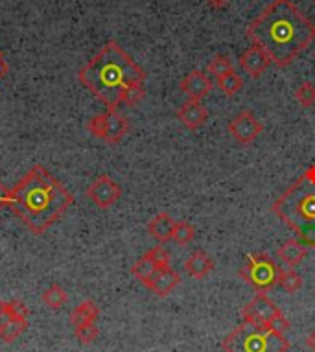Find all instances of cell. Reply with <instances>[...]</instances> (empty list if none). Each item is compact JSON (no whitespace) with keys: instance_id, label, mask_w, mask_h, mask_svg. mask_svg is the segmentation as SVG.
<instances>
[{"instance_id":"obj_1","label":"cell","mask_w":315,"mask_h":352,"mask_svg":"<svg viewBox=\"0 0 315 352\" xmlns=\"http://www.w3.org/2000/svg\"><path fill=\"white\" fill-rule=\"evenodd\" d=\"M247 37L286 69L315 41V24L292 0H271V4L247 26Z\"/></svg>"},{"instance_id":"obj_2","label":"cell","mask_w":315,"mask_h":352,"mask_svg":"<svg viewBox=\"0 0 315 352\" xmlns=\"http://www.w3.org/2000/svg\"><path fill=\"white\" fill-rule=\"evenodd\" d=\"M72 203V194L43 164H37L8 190L6 207L34 234H43Z\"/></svg>"},{"instance_id":"obj_3","label":"cell","mask_w":315,"mask_h":352,"mask_svg":"<svg viewBox=\"0 0 315 352\" xmlns=\"http://www.w3.org/2000/svg\"><path fill=\"white\" fill-rule=\"evenodd\" d=\"M81 85L91 91L109 111H116L122 105L127 87L144 83L146 70L124 50L109 41L89 63L80 70Z\"/></svg>"},{"instance_id":"obj_4","label":"cell","mask_w":315,"mask_h":352,"mask_svg":"<svg viewBox=\"0 0 315 352\" xmlns=\"http://www.w3.org/2000/svg\"><path fill=\"white\" fill-rule=\"evenodd\" d=\"M276 218H281L293 232L304 227H315V164L308 166L282 196L271 205Z\"/></svg>"},{"instance_id":"obj_5","label":"cell","mask_w":315,"mask_h":352,"mask_svg":"<svg viewBox=\"0 0 315 352\" xmlns=\"http://www.w3.org/2000/svg\"><path fill=\"white\" fill-rule=\"evenodd\" d=\"M290 341L284 334H276L265 327L241 321L224 341L221 349L225 352H287Z\"/></svg>"},{"instance_id":"obj_6","label":"cell","mask_w":315,"mask_h":352,"mask_svg":"<svg viewBox=\"0 0 315 352\" xmlns=\"http://www.w3.org/2000/svg\"><path fill=\"white\" fill-rule=\"evenodd\" d=\"M240 277L246 280L251 288L257 292L265 294L268 289L275 288L279 284V273L281 267L276 266V262L265 253L251 254L243 266L240 267Z\"/></svg>"},{"instance_id":"obj_7","label":"cell","mask_w":315,"mask_h":352,"mask_svg":"<svg viewBox=\"0 0 315 352\" xmlns=\"http://www.w3.org/2000/svg\"><path fill=\"white\" fill-rule=\"evenodd\" d=\"M87 129L91 131L96 139H102L109 144H118L129 131V122L126 116L118 115L116 111H105L102 115L92 116Z\"/></svg>"},{"instance_id":"obj_8","label":"cell","mask_w":315,"mask_h":352,"mask_svg":"<svg viewBox=\"0 0 315 352\" xmlns=\"http://www.w3.org/2000/svg\"><path fill=\"white\" fill-rule=\"evenodd\" d=\"M281 312V308L273 302L262 292H258L243 308H241V318L247 323L257 324V327H268L271 319L275 318L276 314Z\"/></svg>"},{"instance_id":"obj_9","label":"cell","mask_w":315,"mask_h":352,"mask_svg":"<svg viewBox=\"0 0 315 352\" xmlns=\"http://www.w3.org/2000/svg\"><path fill=\"white\" fill-rule=\"evenodd\" d=\"M85 194L96 207L109 208L120 199L122 188L116 181H113L109 175L103 173V175L92 181V185L87 188Z\"/></svg>"},{"instance_id":"obj_10","label":"cell","mask_w":315,"mask_h":352,"mask_svg":"<svg viewBox=\"0 0 315 352\" xmlns=\"http://www.w3.org/2000/svg\"><path fill=\"white\" fill-rule=\"evenodd\" d=\"M262 124L251 111H241L229 122V133L238 140L240 144H251L262 133Z\"/></svg>"},{"instance_id":"obj_11","label":"cell","mask_w":315,"mask_h":352,"mask_svg":"<svg viewBox=\"0 0 315 352\" xmlns=\"http://www.w3.org/2000/svg\"><path fill=\"white\" fill-rule=\"evenodd\" d=\"M238 65H240L241 69L246 70L247 74L251 76V78H260V76L264 74L265 70L270 69L271 58L260 47L251 45V47L247 48L246 52L240 56Z\"/></svg>"},{"instance_id":"obj_12","label":"cell","mask_w":315,"mask_h":352,"mask_svg":"<svg viewBox=\"0 0 315 352\" xmlns=\"http://www.w3.org/2000/svg\"><path fill=\"white\" fill-rule=\"evenodd\" d=\"M179 283H181V277L175 270H172L170 266L157 267L151 278L146 283V288L151 289L159 297H166L168 294H172L173 289L177 288Z\"/></svg>"},{"instance_id":"obj_13","label":"cell","mask_w":315,"mask_h":352,"mask_svg":"<svg viewBox=\"0 0 315 352\" xmlns=\"http://www.w3.org/2000/svg\"><path fill=\"white\" fill-rule=\"evenodd\" d=\"M181 91H183L188 100H195V102H201V98H205L206 94L210 93L213 89V83L208 80V76L203 72V70H192L190 74H186L181 83Z\"/></svg>"},{"instance_id":"obj_14","label":"cell","mask_w":315,"mask_h":352,"mask_svg":"<svg viewBox=\"0 0 315 352\" xmlns=\"http://www.w3.org/2000/svg\"><path fill=\"white\" fill-rule=\"evenodd\" d=\"M179 122L183 124L184 127H188L192 131L199 129V127L205 126L206 118H208V113H206L205 105L201 102H195V100H188L181 105V109L177 111Z\"/></svg>"},{"instance_id":"obj_15","label":"cell","mask_w":315,"mask_h":352,"mask_svg":"<svg viewBox=\"0 0 315 352\" xmlns=\"http://www.w3.org/2000/svg\"><path fill=\"white\" fill-rule=\"evenodd\" d=\"M173 229H175V219L168 212H159L155 218H151L148 226L149 236L162 243V245L172 240Z\"/></svg>"},{"instance_id":"obj_16","label":"cell","mask_w":315,"mask_h":352,"mask_svg":"<svg viewBox=\"0 0 315 352\" xmlns=\"http://www.w3.org/2000/svg\"><path fill=\"white\" fill-rule=\"evenodd\" d=\"M276 254H279V258H281L286 266L293 267L297 266V264H301V262L306 258L308 248H306L301 240H297V238H290V240H286V242L279 248Z\"/></svg>"},{"instance_id":"obj_17","label":"cell","mask_w":315,"mask_h":352,"mask_svg":"<svg viewBox=\"0 0 315 352\" xmlns=\"http://www.w3.org/2000/svg\"><path fill=\"white\" fill-rule=\"evenodd\" d=\"M184 270L192 278H205L214 270V260L205 251H194L184 262Z\"/></svg>"},{"instance_id":"obj_18","label":"cell","mask_w":315,"mask_h":352,"mask_svg":"<svg viewBox=\"0 0 315 352\" xmlns=\"http://www.w3.org/2000/svg\"><path fill=\"white\" fill-rule=\"evenodd\" d=\"M100 316V310L98 306L92 302V300H83L81 305H78L70 314V324L78 329V327H83V324L94 323Z\"/></svg>"},{"instance_id":"obj_19","label":"cell","mask_w":315,"mask_h":352,"mask_svg":"<svg viewBox=\"0 0 315 352\" xmlns=\"http://www.w3.org/2000/svg\"><path fill=\"white\" fill-rule=\"evenodd\" d=\"M41 299H43V302H45L48 308H52V310H59V308L65 306V302L69 300V295H67V292H65L59 284H52V286H48V288L43 292Z\"/></svg>"},{"instance_id":"obj_20","label":"cell","mask_w":315,"mask_h":352,"mask_svg":"<svg viewBox=\"0 0 315 352\" xmlns=\"http://www.w3.org/2000/svg\"><path fill=\"white\" fill-rule=\"evenodd\" d=\"M155 270H157V266H155L153 262H151V258H149L148 254H144V256H140V258L133 264L131 267V273L133 277L138 278L140 283L146 286V283H148L149 278H151V275L155 273Z\"/></svg>"},{"instance_id":"obj_21","label":"cell","mask_w":315,"mask_h":352,"mask_svg":"<svg viewBox=\"0 0 315 352\" xmlns=\"http://www.w3.org/2000/svg\"><path fill=\"white\" fill-rule=\"evenodd\" d=\"M218 87L221 89V93L225 96H235L241 91V87H243V80H241L240 74H236L235 70L229 72V74L221 76L218 80Z\"/></svg>"},{"instance_id":"obj_22","label":"cell","mask_w":315,"mask_h":352,"mask_svg":"<svg viewBox=\"0 0 315 352\" xmlns=\"http://www.w3.org/2000/svg\"><path fill=\"white\" fill-rule=\"evenodd\" d=\"M279 286L287 294H295L303 286V277L293 270H281L279 273Z\"/></svg>"},{"instance_id":"obj_23","label":"cell","mask_w":315,"mask_h":352,"mask_svg":"<svg viewBox=\"0 0 315 352\" xmlns=\"http://www.w3.org/2000/svg\"><path fill=\"white\" fill-rule=\"evenodd\" d=\"M26 327H28V319H12L4 329L0 330V340L4 343H12L23 334Z\"/></svg>"},{"instance_id":"obj_24","label":"cell","mask_w":315,"mask_h":352,"mask_svg":"<svg viewBox=\"0 0 315 352\" xmlns=\"http://www.w3.org/2000/svg\"><path fill=\"white\" fill-rule=\"evenodd\" d=\"M195 238L194 226H190L186 221H175V229H173L172 240L177 245H188Z\"/></svg>"},{"instance_id":"obj_25","label":"cell","mask_w":315,"mask_h":352,"mask_svg":"<svg viewBox=\"0 0 315 352\" xmlns=\"http://www.w3.org/2000/svg\"><path fill=\"white\" fill-rule=\"evenodd\" d=\"M232 61H230L227 56H216V58H213V61H208V65H206V72L208 74H213L214 78H221V76L229 74V72H232Z\"/></svg>"},{"instance_id":"obj_26","label":"cell","mask_w":315,"mask_h":352,"mask_svg":"<svg viewBox=\"0 0 315 352\" xmlns=\"http://www.w3.org/2000/svg\"><path fill=\"white\" fill-rule=\"evenodd\" d=\"M295 98L303 107H312L315 104V85L312 81H304L297 87Z\"/></svg>"},{"instance_id":"obj_27","label":"cell","mask_w":315,"mask_h":352,"mask_svg":"<svg viewBox=\"0 0 315 352\" xmlns=\"http://www.w3.org/2000/svg\"><path fill=\"white\" fill-rule=\"evenodd\" d=\"M144 98H146V89H144V83H137V85L127 87L126 93H124L122 104L127 105V107H137Z\"/></svg>"},{"instance_id":"obj_28","label":"cell","mask_w":315,"mask_h":352,"mask_svg":"<svg viewBox=\"0 0 315 352\" xmlns=\"http://www.w3.org/2000/svg\"><path fill=\"white\" fill-rule=\"evenodd\" d=\"M146 254H148L149 258H151V262H153L157 267L170 266V258H172V256H170V251H168V249L164 248L162 243H159V245L151 248Z\"/></svg>"},{"instance_id":"obj_29","label":"cell","mask_w":315,"mask_h":352,"mask_svg":"<svg viewBox=\"0 0 315 352\" xmlns=\"http://www.w3.org/2000/svg\"><path fill=\"white\" fill-rule=\"evenodd\" d=\"M74 336L76 340L83 343V345H91L94 343V340L98 338V329L94 323H89V324H83V327H78L74 329Z\"/></svg>"},{"instance_id":"obj_30","label":"cell","mask_w":315,"mask_h":352,"mask_svg":"<svg viewBox=\"0 0 315 352\" xmlns=\"http://www.w3.org/2000/svg\"><path fill=\"white\" fill-rule=\"evenodd\" d=\"M6 308L13 319H28V306L24 305V302H21V300H8Z\"/></svg>"},{"instance_id":"obj_31","label":"cell","mask_w":315,"mask_h":352,"mask_svg":"<svg viewBox=\"0 0 315 352\" xmlns=\"http://www.w3.org/2000/svg\"><path fill=\"white\" fill-rule=\"evenodd\" d=\"M265 329L273 330V332H276V334H286L287 330H290V321H287L284 314L279 312L275 318L271 319L270 323H268V327H265Z\"/></svg>"},{"instance_id":"obj_32","label":"cell","mask_w":315,"mask_h":352,"mask_svg":"<svg viewBox=\"0 0 315 352\" xmlns=\"http://www.w3.org/2000/svg\"><path fill=\"white\" fill-rule=\"evenodd\" d=\"M12 316H10V312H8L6 308V302H0V330L4 329L10 321H12Z\"/></svg>"},{"instance_id":"obj_33","label":"cell","mask_w":315,"mask_h":352,"mask_svg":"<svg viewBox=\"0 0 315 352\" xmlns=\"http://www.w3.org/2000/svg\"><path fill=\"white\" fill-rule=\"evenodd\" d=\"M205 2L213 10H225L230 4V0H205Z\"/></svg>"},{"instance_id":"obj_34","label":"cell","mask_w":315,"mask_h":352,"mask_svg":"<svg viewBox=\"0 0 315 352\" xmlns=\"http://www.w3.org/2000/svg\"><path fill=\"white\" fill-rule=\"evenodd\" d=\"M8 203V188L0 183V210L6 207Z\"/></svg>"},{"instance_id":"obj_35","label":"cell","mask_w":315,"mask_h":352,"mask_svg":"<svg viewBox=\"0 0 315 352\" xmlns=\"http://www.w3.org/2000/svg\"><path fill=\"white\" fill-rule=\"evenodd\" d=\"M8 74V65L6 61H4V56H2V52H0V80L4 78V76Z\"/></svg>"},{"instance_id":"obj_36","label":"cell","mask_w":315,"mask_h":352,"mask_svg":"<svg viewBox=\"0 0 315 352\" xmlns=\"http://www.w3.org/2000/svg\"><path fill=\"white\" fill-rule=\"evenodd\" d=\"M306 345L309 346V351L315 352V330H312V334L308 336V340H306Z\"/></svg>"}]
</instances>
